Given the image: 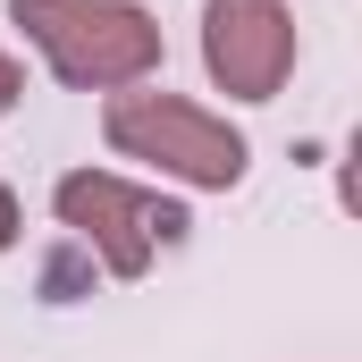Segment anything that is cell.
<instances>
[{
    "label": "cell",
    "mask_w": 362,
    "mask_h": 362,
    "mask_svg": "<svg viewBox=\"0 0 362 362\" xmlns=\"http://www.w3.org/2000/svg\"><path fill=\"white\" fill-rule=\"evenodd\" d=\"M8 25L42 51V68L76 93H127L152 85L169 42L144 0H8Z\"/></svg>",
    "instance_id": "cell-1"
},
{
    "label": "cell",
    "mask_w": 362,
    "mask_h": 362,
    "mask_svg": "<svg viewBox=\"0 0 362 362\" xmlns=\"http://www.w3.org/2000/svg\"><path fill=\"white\" fill-rule=\"evenodd\" d=\"M101 135H110L118 160H144L152 177L194 185V194H228V185H245V169H253V144L219 110H202V101H185L169 85L110 93L101 101Z\"/></svg>",
    "instance_id": "cell-2"
},
{
    "label": "cell",
    "mask_w": 362,
    "mask_h": 362,
    "mask_svg": "<svg viewBox=\"0 0 362 362\" xmlns=\"http://www.w3.org/2000/svg\"><path fill=\"white\" fill-rule=\"evenodd\" d=\"M51 211H59V228H68L76 245H93V262L110 278H144L152 253L185 236L177 202H160L152 185L110 177V169H68V177L51 185Z\"/></svg>",
    "instance_id": "cell-3"
},
{
    "label": "cell",
    "mask_w": 362,
    "mask_h": 362,
    "mask_svg": "<svg viewBox=\"0 0 362 362\" xmlns=\"http://www.w3.org/2000/svg\"><path fill=\"white\" fill-rule=\"evenodd\" d=\"M295 8L286 0H202V68L228 101H278L295 76Z\"/></svg>",
    "instance_id": "cell-4"
},
{
    "label": "cell",
    "mask_w": 362,
    "mask_h": 362,
    "mask_svg": "<svg viewBox=\"0 0 362 362\" xmlns=\"http://www.w3.org/2000/svg\"><path fill=\"white\" fill-rule=\"evenodd\" d=\"M17 101H25V68H17V59H8V51H0V118H8V110H17Z\"/></svg>",
    "instance_id": "cell-5"
},
{
    "label": "cell",
    "mask_w": 362,
    "mask_h": 362,
    "mask_svg": "<svg viewBox=\"0 0 362 362\" xmlns=\"http://www.w3.org/2000/svg\"><path fill=\"white\" fill-rule=\"evenodd\" d=\"M17 228H25V211H17V194H8V185H0V253H8V245H17Z\"/></svg>",
    "instance_id": "cell-6"
}]
</instances>
